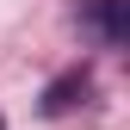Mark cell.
Here are the masks:
<instances>
[{"label": "cell", "instance_id": "cell-1", "mask_svg": "<svg viewBox=\"0 0 130 130\" xmlns=\"http://www.w3.org/2000/svg\"><path fill=\"white\" fill-rule=\"evenodd\" d=\"M80 25H87L105 50H118L130 37V0H80Z\"/></svg>", "mask_w": 130, "mask_h": 130}, {"label": "cell", "instance_id": "cell-2", "mask_svg": "<svg viewBox=\"0 0 130 130\" xmlns=\"http://www.w3.org/2000/svg\"><path fill=\"white\" fill-rule=\"evenodd\" d=\"M74 93H80V99H87V74H80V68H74V74H62L56 87L43 93V111H50V118H62V111L74 105Z\"/></svg>", "mask_w": 130, "mask_h": 130}]
</instances>
